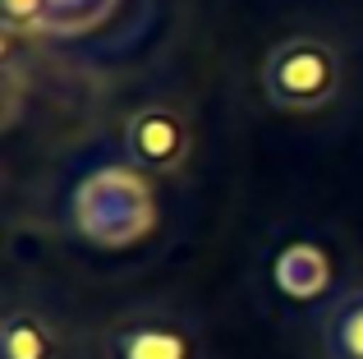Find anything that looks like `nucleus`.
I'll return each instance as SVG.
<instances>
[{"mask_svg": "<svg viewBox=\"0 0 363 359\" xmlns=\"http://www.w3.org/2000/svg\"><path fill=\"white\" fill-rule=\"evenodd\" d=\"M69 221L97 249H129L157 226V198L143 171L133 166H101L74 189Z\"/></svg>", "mask_w": 363, "mask_h": 359, "instance_id": "obj_1", "label": "nucleus"}, {"mask_svg": "<svg viewBox=\"0 0 363 359\" xmlns=\"http://www.w3.org/2000/svg\"><path fill=\"white\" fill-rule=\"evenodd\" d=\"M340 83H345L340 51L327 37H313V33L281 37L262 60L267 101L276 111H290V116H318V111H327L340 97Z\"/></svg>", "mask_w": 363, "mask_h": 359, "instance_id": "obj_2", "label": "nucleus"}, {"mask_svg": "<svg viewBox=\"0 0 363 359\" xmlns=\"http://www.w3.org/2000/svg\"><path fill=\"white\" fill-rule=\"evenodd\" d=\"M106 359H198V336L175 309L143 304L120 314L101 336Z\"/></svg>", "mask_w": 363, "mask_h": 359, "instance_id": "obj_3", "label": "nucleus"}, {"mask_svg": "<svg viewBox=\"0 0 363 359\" xmlns=\"http://www.w3.org/2000/svg\"><path fill=\"white\" fill-rule=\"evenodd\" d=\"M189 162V120L175 106H138L124 120V166L143 175H175Z\"/></svg>", "mask_w": 363, "mask_h": 359, "instance_id": "obj_4", "label": "nucleus"}, {"mask_svg": "<svg viewBox=\"0 0 363 359\" xmlns=\"http://www.w3.org/2000/svg\"><path fill=\"white\" fill-rule=\"evenodd\" d=\"M272 281H276V290H281L285 299H299V304L322 299L331 290V258H327V249L313 244V240H290L281 253H276V263H272Z\"/></svg>", "mask_w": 363, "mask_h": 359, "instance_id": "obj_5", "label": "nucleus"}, {"mask_svg": "<svg viewBox=\"0 0 363 359\" xmlns=\"http://www.w3.org/2000/svg\"><path fill=\"white\" fill-rule=\"evenodd\" d=\"M60 332L42 309L9 304L5 323H0V359H60Z\"/></svg>", "mask_w": 363, "mask_h": 359, "instance_id": "obj_6", "label": "nucleus"}, {"mask_svg": "<svg viewBox=\"0 0 363 359\" xmlns=\"http://www.w3.org/2000/svg\"><path fill=\"white\" fill-rule=\"evenodd\" d=\"M318 336H322L327 359H363V286L331 299Z\"/></svg>", "mask_w": 363, "mask_h": 359, "instance_id": "obj_7", "label": "nucleus"}, {"mask_svg": "<svg viewBox=\"0 0 363 359\" xmlns=\"http://www.w3.org/2000/svg\"><path fill=\"white\" fill-rule=\"evenodd\" d=\"M116 9V0H46V23L42 33H88Z\"/></svg>", "mask_w": 363, "mask_h": 359, "instance_id": "obj_8", "label": "nucleus"}, {"mask_svg": "<svg viewBox=\"0 0 363 359\" xmlns=\"http://www.w3.org/2000/svg\"><path fill=\"white\" fill-rule=\"evenodd\" d=\"M5 9V33L18 37V33H42L46 23V0H0Z\"/></svg>", "mask_w": 363, "mask_h": 359, "instance_id": "obj_9", "label": "nucleus"}]
</instances>
